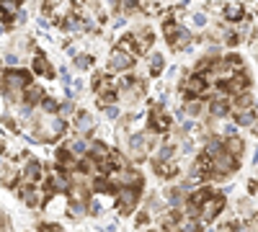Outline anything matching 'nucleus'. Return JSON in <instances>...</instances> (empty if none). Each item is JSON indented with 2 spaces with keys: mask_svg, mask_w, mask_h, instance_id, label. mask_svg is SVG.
<instances>
[{
  "mask_svg": "<svg viewBox=\"0 0 258 232\" xmlns=\"http://www.w3.org/2000/svg\"><path fill=\"white\" fill-rule=\"evenodd\" d=\"M3 80H6V88H8V98L18 101L21 93H24V88L31 83V75L26 70H11L8 75H3Z\"/></svg>",
  "mask_w": 258,
  "mask_h": 232,
  "instance_id": "nucleus-1",
  "label": "nucleus"
},
{
  "mask_svg": "<svg viewBox=\"0 0 258 232\" xmlns=\"http://www.w3.org/2000/svg\"><path fill=\"white\" fill-rule=\"evenodd\" d=\"M119 93V86L111 75H96V96H98V103L109 106V101H114Z\"/></svg>",
  "mask_w": 258,
  "mask_h": 232,
  "instance_id": "nucleus-2",
  "label": "nucleus"
},
{
  "mask_svg": "<svg viewBox=\"0 0 258 232\" xmlns=\"http://www.w3.org/2000/svg\"><path fill=\"white\" fill-rule=\"evenodd\" d=\"M140 201V186H121L116 188V209L121 214H129Z\"/></svg>",
  "mask_w": 258,
  "mask_h": 232,
  "instance_id": "nucleus-3",
  "label": "nucleus"
},
{
  "mask_svg": "<svg viewBox=\"0 0 258 232\" xmlns=\"http://www.w3.org/2000/svg\"><path fill=\"white\" fill-rule=\"evenodd\" d=\"M222 206H225V196H222V194H212L207 201L199 204V214H202L204 222H212L214 217L222 212Z\"/></svg>",
  "mask_w": 258,
  "mask_h": 232,
  "instance_id": "nucleus-4",
  "label": "nucleus"
},
{
  "mask_svg": "<svg viewBox=\"0 0 258 232\" xmlns=\"http://www.w3.org/2000/svg\"><path fill=\"white\" fill-rule=\"evenodd\" d=\"M248 86H250V80H248V75L243 72V70H238L232 78H227V80H222V91H230V93H245L248 91Z\"/></svg>",
  "mask_w": 258,
  "mask_h": 232,
  "instance_id": "nucleus-5",
  "label": "nucleus"
},
{
  "mask_svg": "<svg viewBox=\"0 0 258 232\" xmlns=\"http://www.w3.org/2000/svg\"><path fill=\"white\" fill-rule=\"evenodd\" d=\"M132 54H126V52H114L111 57H109V70L111 72H124V70H129V67H132Z\"/></svg>",
  "mask_w": 258,
  "mask_h": 232,
  "instance_id": "nucleus-6",
  "label": "nucleus"
},
{
  "mask_svg": "<svg viewBox=\"0 0 258 232\" xmlns=\"http://www.w3.org/2000/svg\"><path fill=\"white\" fill-rule=\"evenodd\" d=\"M150 126H153L158 134H165V132L170 129V116L163 114L160 106H155V109H153V116H150Z\"/></svg>",
  "mask_w": 258,
  "mask_h": 232,
  "instance_id": "nucleus-7",
  "label": "nucleus"
},
{
  "mask_svg": "<svg viewBox=\"0 0 258 232\" xmlns=\"http://www.w3.org/2000/svg\"><path fill=\"white\" fill-rule=\"evenodd\" d=\"M39 181H41V165H39L36 160H29L26 168H24V183L34 186V183H39Z\"/></svg>",
  "mask_w": 258,
  "mask_h": 232,
  "instance_id": "nucleus-8",
  "label": "nucleus"
},
{
  "mask_svg": "<svg viewBox=\"0 0 258 232\" xmlns=\"http://www.w3.org/2000/svg\"><path fill=\"white\" fill-rule=\"evenodd\" d=\"M21 98H24L26 106H34V103H39L41 98H44V91H41L39 86H31V83H29V86L24 88V93H21Z\"/></svg>",
  "mask_w": 258,
  "mask_h": 232,
  "instance_id": "nucleus-9",
  "label": "nucleus"
},
{
  "mask_svg": "<svg viewBox=\"0 0 258 232\" xmlns=\"http://www.w3.org/2000/svg\"><path fill=\"white\" fill-rule=\"evenodd\" d=\"M57 168H62V171H73L75 168V158L70 152V147H59L57 150Z\"/></svg>",
  "mask_w": 258,
  "mask_h": 232,
  "instance_id": "nucleus-10",
  "label": "nucleus"
},
{
  "mask_svg": "<svg viewBox=\"0 0 258 232\" xmlns=\"http://www.w3.org/2000/svg\"><path fill=\"white\" fill-rule=\"evenodd\" d=\"M183 91H186V93H204V91H207V80H204L202 75H194V78H188V83L183 86Z\"/></svg>",
  "mask_w": 258,
  "mask_h": 232,
  "instance_id": "nucleus-11",
  "label": "nucleus"
},
{
  "mask_svg": "<svg viewBox=\"0 0 258 232\" xmlns=\"http://www.w3.org/2000/svg\"><path fill=\"white\" fill-rule=\"evenodd\" d=\"M227 111H230V103H227V98H225V96H220V98H214V101H212V116L225 119V116H227Z\"/></svg>",
  "mask_w": 258,
  "mask_h": 232,
  "instance_id": "nucleus-12",
  "label": "nucleus"
},
{
  "mask_svg": "<svg viewBox=\"0 0 258 232\" xmlns=\"http://www.w3.org/2000/svg\"><path fill=\"white\" fill-rule=\"evenodd\" d=\"M188 41H191V34H188L186 29H181V26H178L176 36L170 39V47H173V49H186V47H188Z\"/></svg>",
  "mask_w": 258,
  "mask_h": 232,
  "instance_id": "nucleus-13",
  "label": "nucleus"
},
{
  "mask_svg": "<svg viewBox=\"0 0 258 232\" xmlns=\"http://www.w3.org/2000/svg\"><path fill=\"white\" fill-rule=\"evenodd\" d=\"M116 49L119 52H126V54H140V49H137V41H135V36L129 34V36H124L119 44H116Z\"/></svg>",
  "mask_w": 258,
  "mask_h": 232,
  "instance_id": "nucleus-14",
  "label": "nucleus"
},
{
  "mask_svg": "<svg viewBox=\"0 0 258 232\" xmlns=\"http://www.w3.org/2000/svg\"><path fill=\"white\" fill-rule=\"evenodd\" d=\"M129 147H132V155H135L137 160L145 158V137H142V134H135L132 139H129Z\"/></svg>",
  "mask_w": 258,
  "mask_h": 232,
  "instance_id": "nucleus-15",
  "label": "nucleus"
},
{
  "mask_svg": "<svg viewBox=\"0 0 258 232\" xmlns=\"http://www.w3.org/2000/svg\"><path fill=\"white\" fill-rule=\"evenodd\" d=\"M225 150H227L232 158H238V160H240V152H243V142H240L238 137L232 134V137H227V142H225Z\"/></svg>",
  "mask_w": 258,
  "mask_h": 232,
  "instance_id": "nucleus-16",
  "label": "nucleus"
},
{
  "mask_svg": "<svg viewBox=\"0 0 258 232\" xmlns=\"http://www.w3.org/2000/svg\"><path fill=\"white\" fill-rule=\"evenodd\" d=\"M155 171H158L160 178H170V176H176V173H178V168H176V165H170L168 160H160V163H155Z\"/></svg>",
  "mask_w": 258,
  "mask_h": 232,
  "instance_id": "nucleus-17",
  "label": "nucleus"
},
{
  "mask_svg": "<svg viewBox=\"0 0 258 232\" xmlns=\"http://www.w3.org/2000/svg\"><path fill=\"white\" fill-rule=\"evenodd\" d=\"M109 152H111V150H109L103 142H93V144H91V158H93L96 163H98V160H106V158H109Z\"/></svg>",
  "mask_w": 258,
  "mask_h": 232,
  "instance_id": "nucleus-18",
  "label": "nucleus"
},
{
  "mask_svg": "<svg viewBox=\"0 0 258 232\" xmlns=\"http://www.w3.org/2000/svg\"><path fill=\"white\" fill-rule=\"evenodd\" d=\"M235 119H238L240 126H250V124H255V111H250V109H240V111H235Z\"/></svg>",
  "mask_w": 258,
  "mask_h": 232,
  "instance_id": "nucleus-19",
  "label": "nucleus"
},
{
  "mask_svg": "<svg viewBox=\"0 0 258 232\" xmlns=\"http://www.w3.org/2000/svg\"><path fill=\"white\" fill-rule=\"evenodd\" d=\"M34 72H36V75H52L44 54H36V59H34Z\"/></svg>",
  "mask_w": 258,
  "mask_h": 232,
  "instance_id": "nucleus-20",
  "label": "nucleus"
},
{
  "mask_svg": "<svg viewBox=\"0 0 258 232\" xmlns=\"http://www.w3.org/2000/svg\"><path fill=\"white\" fill-rule=\"evenodd\" d=\"M212 194H214L212 188H199V191H194V194H191V204H194V206H199V204L207 201Z\"/></svg>",
  "mask_w": 258,
  "mask_h": 232,
  "instance_id": "nucleus-21",
  "label": "nucleus"
},
{
  "mask_svg": "<svg viewBox=\"0 0 258 232\" xmlns=\"http://www.w3.org/2000/svg\"><path fill=\"white\" fill-rule=\"evenodd\" d=\"M253 103V96L245 91V93H238V98H235V111H240V109H248Z\"/></svg>",
  "mask_w": 258,
  "mask_h": 232,
  "instance_id": "nucleus-22",
  "label": "nucleus"
},
{
  "mask_svg": "<svg viewBox=\"0 0 258 232\" xmlns=\"http://www.w3.org/2000/svg\"><path fill=\"white\" fill-rule=\"evenodd\" d=\"M62 132H64V121L62 119H52V124H49V139H57Z\"/></svg>",
  "mask_w": 258,
  "mask_h": 232,
  "instance_id": "nucleus-23",
  "label": "nucleus"
},
{
  "mask_svg": "<svg viewBox=\"0 0 258 232\" xmlns=\"http://www.w3.org/2000/svg\"><path fill=\"white\" fill-rule=\"evenodd\" d=\"M173 147H170V144H163L160 147V150H158V155H155V163H160V160H173Z\"/></svg>",
  "mask_w": 258,
  "mask_h": 232,
  "instance_id": "nucleus-24",
  "label": "nucleus"
},
{
  "mask_svg": "<svg viewBox=\"0 0 258 232\" xmlns=\"http://www.w3.org/2000/svg\"><path fill=\"white\" fill-rule=\"evenodd\" d=\"M70 150H73V155H85V152H88V142H85V139H75L73 144H70Z\"/></svg>",
  "mask_w": 258,
  "mask_h": 232,
  "instance_id": "nucleus-25",
  "label": "nucleus"
},
{
  "mask_svg": "<svg viewBox=\"0 0 258 232\" xmlns=\"http://www.w3.org/2000/svg\"><path fill=\"white\" fill-rule=\"evenodd\" d=\"M150 72H153V75H160L163 72V57L160 54H155L153 59H150Z\"/></svg>",
  "mask_w": 258,
  "mask_h": 232,
  "instance_id": "nucleus-26",
  "label": "nucleus"
},
{
  "mask_svg": "<svg viewBox=\"0 0 258 232\" xmlns=\"http://www.w3.org/2000/svg\"><path fill=\"white\" fill-rule=\"evenodd\" d=\"M225 16H227L230 21H240V18H243V8H240V6H230V8L225 11Z\"/></svg>",
  "mask_w": 258,
  "mask_h": 232,
  "instance_id": "nucleus-27",
  "label": "nucleus"
},
{
  "mask_svg": "<svg viewBox=\"0 0 258 232\" xmlns=\"http://www.w3.org/2000/svg\"><path fill=\"white\" fill-rule=\"evenodd\" d=\"M83 214H85V204L75 199V201L70 204V217H83Z\"/></svg>",
  "mask_w": 258,
  "mask_h": 232,
  "instance_id": "nucleus-28",
  "label": "nucleus"
},
{
  "mask_svg": "<svg viewBox=\"0 0 258 232\" xmlns=\"http://www.w3.org/2000/svg\"><path fill=\"white\" fill-rule=\"evenodd\" d=\"M199 229H202V224H199L197 219H188V222H183V224H181V229H178V232H199Z\"/></svg>",
  "mask_w": 258,
  "mask_h": 232,
  "instance_id": "nucleus-29",
  "label": "nucleus"
},
{
  "mask_svg": "<svg viewBox=\"0 0 258 232\" xmlns=\"http://www.w3.org/2000/svg\"><path fill=\"white\" fill-rule=\"evenodd\" d=\"M91 126H93V119L88 114H80V129H83V134H88Z\"/></svg>",
  "mask_w": 258,
  "mask_h": 232,
  "instance_id": "nucleus-30",
  "label": "nucleus"
},
{
  "mask_svg": "<svg viewBox=\"0 0 258 232\" xmlns=\"http://www.w3.org/2000/svg\"><path fill=\"white\" fill-rule=\"evenodd\" d=\"M163 29H165V39L170 41V39L176 36V31H178V24H173V21H168V24H165Z\"/></svg>",
  "mask_w": 258,
  "mask_h": 232,
  "instance_id": "nucleus-31",
  "label": "nucleus"
},
{
  "mask_svg": "<svg viewBox=\"0 0 258 232\" xmlns=\"http://www.w3.org/2000/svg\"><path fill=\"white\" fill-rule=\"evenodd\" d=\"M186 111H188L191 116H199V114H202V101H191L188 106H186Z\"/></svg>",
  "mask_w": 258,
  "mask_h": 232,
  "instance_id": "nucleus-32",
  "label": "nucleus"
},
{
  "mask_svg": "<svg viewBox=\"0 0 258 232\" xmlns=\"http://www.w3.org/2000/svg\"><path fill=\"white\" fill-rule=\"evenodd\" d=\"M41 106L52 114V111H57V101H54V98H41Z\"/></svg>",
  "mask_w": 258,
  "mask_h": 232,
  "instance_id": "nucleus-33",
  "label": "nucleus"
},
{
  "mask_svg": "<svg viewBox=\"0 0 258 232\" xmlns=\"http://www.w3.org/2000/svg\"><path fill=\"white\" fill-rule=\"evenodd\" d=\"M91 62H93L91 57H78V59H75V65H78L80 70H88V67H91Z\"/></svg>",
  "mask_w": 258,
  "mask_h": 232,
  "instance_id": "nucleus-34",
  "label": "nucleus"
},
{
  "mask_svg": "<svg viewBox=\"0 0 258 232\" xmlns=\"http://www.w3.org/2000/svg\"><path fill=\"white\" fill-rule=\"evenodd\" d=\"M168 194H170V196H168V201L173 204V206H178V204H181V191H176V188H173V191H168Z\"/></svg>",
  "mask_w": 258,
  "mask_h": 232,
  "instance_id": "nucleus-35",
  "label": "nucleus"
},
{
  "mask_svg": "<svg viewBox=\"0 0 258 232\" xmlns=\"http://www.w3.org/2000/svg\"><path fill=\"white\" fill-rule=\"evenodd\" d=\"M39 232H62V227L59 224H41Z\"/></svg>",
  "mask_w": 258,
  "mask_h": 232,
  "instance_id": "nucleus-36",
  "label": "nucleus"
},
{
  "mask_svg": "<svg viewBox=\"0 0 258 232\" xmlns=\"http://www.w3.org/2000/svg\"><path fill=\"white\" fill-rule=\"evenodd\" d=\"M106 116H109V119H116V116H119V109H116V106H106Z\"/></svg>",
  "mask_w": 258,
  "mask_h": 232,
  "instance_id": "nucleus-37",
  "label": "nucleus"
},
{
  "mask_svg": "<svg viewBox=\"0 0 258 232\" xmlns=\"http://www.w3.org/2000/svg\"><path fill=\"white\" fill-rule=\"evenodd\" d=\"M194 24H197V26H204V24H207V16H204V13H197V16H194Z\"/></svg>",
  "mask_w": 258,
  "mask_h": 232,
  "instance_id": "nucleus-38",
  "label": "nucleus"
},
{
  "mask_svg": "<svg viewBox=\"0 0 258 232\" xmlns=\"http://www.w3.org/2000/svg\"><path fill=\"white\" fill-rule=\"evenodd\" d=\"M62 114L70 116V114H73V103H62Z\"/></svg>",
  "mask_w": 258,
  "mask_h": 232,
  "instance_id": "nucleus-39",
  "label": "nucleus"
},
{
  "mask_svg": "<svg viewBox=\"0 0 258 232\" xmlns=\"http://www.w3.org/2000/svg\"><path fill=\"white\" fill-rule=\"evenodd\" d=\"M147 222H150L147 214H140V217H137V224H147Z\"/></svg>",
  "mask_w": 258,
  "mask_h": 232,
  "instance_id": "nucleus-40",
  "label": "nucleus"
},
{
  "mask_svg": "<svg viewBox=\"0 0 258 232\" xmlns=\"http://www.w3.org/2000/svg\"><path fill=\"white\" fill-rule=\"evenodd\" d=\"M255 137H258V124H255Z\"/></svg>",
  "mask_w": 258,
  "mask_h": 232,
  "instance_id": "nucleus-41",
  "label": "nucleus"
},
{
  "mask_svg": "<svg viewBox=\"0 0 258 232\" xmlns=\"http://www.w3.org/2000/svg\"><path fill=\"white\" fill-rule=\"evenodd\" d=\"M0 80H3V70H0Z\"/></svg>",
  "mask_w": 258,
  "mask_h": 232,
  "instance_id": "nucleus-42",
  "label": "nucleus"
},
{
  "mask_svg": "<svg viewBox=\"0 0 258 232\" xmlns=\"http://www.w3.org/2000/svg\"><path fill=\"white\" fill-rule=\"evenodd\" d=\"M0 8H3V0H0Z\"/></svg>",
  "mask_w": 258,
  "mask_h": 232,
  "instance_id": "nucleus-43",
  "label": "nucleus"
}]
</instances>
